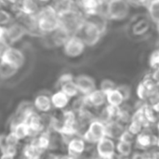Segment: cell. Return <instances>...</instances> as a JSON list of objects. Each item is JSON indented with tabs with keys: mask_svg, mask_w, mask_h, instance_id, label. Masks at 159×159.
Wrapping results in <instances>:
<instances>
[{
	"mask_svg": "<svg viewBox=\"0 0 159 159\" xmlns=\"http://www.w3.org/2000/svg\"><path fill=\"white\" fill-rule=\"evenodd\" d=\"M36 29L43 34H51L60 27L59 13L53 6L47 5L35 15Z\"/></svg>",
	"mask_w": 159,
	"mask_h": 159,
	"instance_id": "obj_1",
	"label": "cell"
},
{
	"mask_svg": "<svg viewBox=\"0 0 159 159\" xmlns=\"http://www.w3.org/2000/svg\"><path fill=\"white\" fill-rule=\"evenodd\" d=\"M59 20L60 27L66 31L69 34H76L82 26V24L84 23L80 16L71 9L59 13Z\"/></svg>",
	"mask_w": 159,
	"mask_h": 159,
	"instance_id": "obj_2",
	"label": "cell"
},
{
	"mask_svg": "<svg viewBox=\"0 0 159 159\" xmlns=\"http://www.w3.org/2000/svg\"><path fill=\"white\" fill-rule=\"evenodd\" d=\"M28 32V29L21 22L10 23L5 27L4 34L1 40L7 46H9L10 44L20 41Z\"/></svg>",
	"mask_w": 159,
	"mask_h": 159,
	"instance_id": "obj_3",
	"label": "cell"
},
{
	"mask_svg": "<svg viewBox=\"0 0 159 159\" xmlns=\"http://www.w3.org/2000/svg\"><path fill=\"white\" fill-rule=\"evenodd\" d=\"M86 45L92 46L96 44L101 37V29L99 25L92 21L84 22L76 33Z\"/></svg>",
	"mask_w": 159,
	"mask_h": 159,
	"instance_id": "obj_4",
	"label": "cell"
},
{
	"mask_svg": "<svg viewBox=\"0 0 159 159\" xmlns=\"http://www.w3.org/2000/svg\"><path fill=\"white\" fill-rule=\"evenodd\" d=\"M107 12L111 19L123 20L129 12V6L126 0H110L107 7Z\"/></svg>",
	"mask_w": 159,
	"mask_h": 159,
	"instance_id": "obj_5",
	"label": "cell"
},
{
	"mask_svg": "<svg viewBox=\"0 0 159 159\" xmlns=\"http://www.w3.org/2000/svg\"><path fill=\"white\" fill-rule=\"evenodd\" d=\"M85 43L78 35H73L69 37L63 44V50L66 56L75 58L80 56L85 50Z\"/></svg>",
	"mask_w": 159,
	"mask_h": 159,
	"instance_id": "obj_6",
	"label": "cell"
},
{
	"mask_svg": "<svg viewBox=\"0 0 159 159\" xmlns=\"http://www.w3.org/2000/svg\"><path fill=\"white\" fill-rule=\"evenodd\" d=\"M0 61L15 65L20 68L24 62V54L19 48L7 46L3 51L0 57Z\"/></svg>",
	"mask_w": 159,
	"mask_h": 159,
	"instance_id": "obj_7",
	"label": "cell"
},
{
	"mask_svg": "<svg viewBox=\"0 0 159 159\" xmlns=\"http://www.w3.org/2000/svg\"><path fill=\"white\" fill-rule=\"evenodd\" d=\"M106 136V127L100 121H94L89 125L88 131L85 134V140L89 143H98Z\"/></svg>",
	"mask_w": 159,
	"mask_h": 159,
	"instance_id": "obj_8",
	"label": "cell"
},
{
	"mask_svg": "<svg viewBox=\"0 0 159 159\" xmlns=\"http://www.w3.org/2000/svg\"><path fill=\"white\" fill-rule=\"evenodd\" d=\"M116 146L114 142L109 138H102L98 142L97 151L101 157L102 158H112L114 157Z\"/></svg>",
	"mask_w": 159,
	"mask_h": 159,
	"instance_id": "obj_9",
	"label": "cell"
},
{
	"mask_svg": "<svg viewBox=\"0 0 159 159\" xmlns=\"http://www.w3.org/2000/svg\"><path fill=\"white\" fill-rule=\"evenodd\" d=\"M51 98L47 94H38L34 101V108L39 113H48L52 109Z\"/></svg>",
	"mask_w": 159,
	"mask_h": 159,
	"instance_id": "obj_10",
	"label": "cell"
},
{
	"mask_svg": "<svg viewBox=\"0 0 159 159\" xmlns=\"http://www.w3.org/2000/svg\"><path fill=\"white\" fill-rule=\"evenodd\" d=\"M75 82L78 88L79 92H82L83 94L89 95L93 90H95V82L91 77L88 75H79Z\"/></svg>",
	"mask_w": 159,
	"mask_h": 159,
	"instance_id": "obj_11",
	"label": "cell"
},
{
	"mask_svg": "<svg viewBox=\"0 0 159 159\" xmlns=\"http://www.w3.org/2000/svg\"><path fill=\"white\" fill-rule=\"evenodd\" d=\"M11 131H13L15 133V135L19 138L20 141H22L26 138L30 137V127L28 125V123L24 120L21 121H18V122H13L12 126H11Z\"/></svg>",
	"mask_w": 159,
	"mask_h": 159,
	"instance_id": "obj_12",
	"label": "cell"
},
{
	"mask_svg": "<svg viewBox=\"0 0 159 159\" xmlns=\"http://www.w3.org/2000/svg\"><path fill=\"white\" fill-rule=\"evenodd\" d=\"M40 10L39 2L37 0H20V11L24 15L35 16Z\"/></svg>",
	"mask_w": 159,
	"mask_h": 159,
	"instance_id": "obj_13",
	"label": "cell"
},
{
	"mask_svg": "<svg viewBox=\"0 0 159 159\" xmlns=\"http://www.w3.org/2000/svg\"><path fill=\"white\" fill-rule=\"evenodd\" d=\"M51 102L52 106L56 109H63L67 106L69 102V97L61 90H59L55 93H53L51 96Z\"/></svg>",
	"mask_w": 159,
	"mask_h": 159,
	"instance_id": "obj_14",
	"label": "cell"
},
{
	"mask_svg": "<svg viewBox=\"0 0 159 159\" xmlns=\"http://www.w3.org/2000/svg\"><path fill=\"white\" fill-rule=\"evenodd\" d=\"M22 152L24 157L27 158H39L44 151L40 149V147L36 144V143L34 140H32L30 143H27L23 147Z\"/></svg>",
	"mask_w": 159,
	"mask_h": 159,
	"instance_id": "obj_15",
	"label": "cell"
},
{
	"mask_svg": "<svg viewBox=\"0 0 159 159\" xmlns=\"http://www.w3.org/2000/svg\"><path fill=\"white\" fill-rule=\"evenodd\" d=\"M106 93L101 90H93L88 95V102L92 106H101L106 101Z\"/></svg>",
	"mask_w": 159,
	"mask_h": 159,
	"instance_id": "obj_16",
	"label": "cell"
},
{
	"mask_svg": "<svg viewBox=\"0 0 159 159\" xmlns=\"http://www.w3.org/2000/svg\"><path fill=\"white\" fill-rule=\"evenodd\" d=\"M106 99H107V102H109V104L114 107H118L125 100L123 94L121 93V91L118 89H114L108 91L106 93Z\"/></svg>",
	"mask_w": 159,
	"mask_h": 159,
	"instance_id": "obj_17",
	"label": "cell"
},
{
	"mask_svg": "<svg viewBox=\"0 0 159 159\" xmlns=\"http://www.w3.org/2000/svg\"><path fill=\"white\" fill-rule=\"evenodd\" d=\"M84 150H85V143L81 139L78 138L72 139L68 143V152L73 156H77L82 154Z\"/></svg>",
	"mask_w": 159,
	"mask_h": 159,
	"instance_id": "obj_18",
	"label": "cell"
},
{
	"mask_svg": "<svg viewBox=\"0 0 159 159\" xmlns=\"http://www.w3.org/2000/svg\"><path fill=\"white\" fill-rule=\"evenodd\" d=\"M18 70H19V67L0 61V77L1 78L6 79V78L12 77L14 75H16Z\"/></svg>",
	"mask_w": 159,
	"mask_h": 159,
	"instance_id": "obj_19",
	"label": "cell"
},
{
	"mask_svg": "<svg viewBox=\"0 0 159 159\" xmlns=\"http://www.w3.org/2000/svg\"><path fill=\"white\" fill-rule=\"evenodd\" d=\"M61 90L63 91L69 98H72V97L76 96L77 93L79 92L78 88H77L75 82H74L73 80L61 84Z\"/></svg>",
	"mask_w": 159,
	"mask_h": 159,
	"instance_id": "obj_20",
	"label": "cell"
},
{
	"mask_svg": "<svg viewBox=\"0 0 159 159\" xmlns=\"http://www.w3.org/2000/svg\"><path fill=\"white\" fill-rule=\"evenodd\" d=\"M149 12L154 21L159 22V0H153L149 5Z\"/></svg>",
	"mask_w": 159,
	"mask_h": 159,
	"instance_id": "obj_21",
	"label": "cell"
},
{
	"mask_svg": "<svg viewBox=\"0 0 159 159\" xmlns=\"http://www.w3.org/2000/svg\"><path fill=\"white\" fill-rule=\"evenodd\" d=\"M11 13L4 8H0V26H7L12 21Z\"/></svg>",
	"mask_w": 159,
	"mask_h": 159,
	"instance_id": "obj_22",
	"label": "cell"
},
{
	"mask_svg": "<svg viewBox=\"0 0 159 159\" xmlns=\"http://www.w3.org/2000/svg\"><path fill=\"white\" fill-rule=\"evenodd\" d=\"M117 150L118 152L123 155V156H128L130 154L131 152V145L130 143L129 142H125V141H121L118 145H117Z\"/></svg>",
	"mask_w": 159,
	"mask_h": 159,
	"instance_id": "obj_23",
	"label": "cell"
},
{
	"mask_svg": "<svg viewBox=\"0 0 159 159\" xmlns=\"http://www.w3.org/2000/svg\"><path fill=\"white\" fill-rule=\"evenodd\" d=\"M19 138L15 135L13 131L10 130L8 134H7V146H12V147H17L18 144L20 143Z\"/></svg>",
	"mask_w": 159,
	"mask_h": 159,
	"instance_id": "obj_24",
	"label": "cell"
},
{
	"mask_svg": "<svg viewBox=\"0 0 159 159\" xmlns=\"http://www.w3.org/2000/svg\"><path fill=\"white\" fill-rule=\"evenodd\" d=\"M115 89V83L112 82V81L109 80V79H106V80H104V81L102 83L101 89H102V91H104L105 93H107L108 91H110V90H112V89Z\"/></svg>",
	"mask_w": 159,
	"mask_h": 159,
	"instance_id": "obj_25",
	"label": "cell"
},
{
	"mask_svg": "<svg viewBox=\"0 0 159 159\" xmlns=\"http://www.w3.org/2000/svg\"><path fill=\"white\" fill-rule=\"evenodd\" d=\"M7 135H0V152L7 148Z\"/></svg>",
	"mask_w": 159,
	"mask_h": 159,
	"instance_id": "obj_26",
	"label": "cell"
},
{
	"mask_svg": "<svg viewBox=\"0 0 159 159\" xmlns=\"http://www.w3.org/2000/svg\"><path fill=\"white\" fill-rule=\"evenodd\" d=\"M72 80H73V77H72L71 75H61V76L60 77L59 82H60V84L61 85V84H63V83H66V82H69V81H72Z\"/></svg>",
	"mask_w": 159,
	"mask_h": 159,
	"instance_id": "obj_27",
	"label": "cell"
},
{
	"mask_svg": "<svg viewBox=\"0 0 159 159\" xmlns=\"http://www.w3.org/2000/svg\"><path fill=\"white\" fill-rule=\"evenodd\" d=\"M118 89L121 91V93L123 94V96H124V98H125V99H127V98L129 97V89L127 86L120 87Z\"/></svg>",
	"mask_w": 159,
	"mask_h": 159,
	"instance_id": "obj_28",
	"label": "cell"
},
{
	"mask_svg": "<svg viewBox=\"0 0 159 159\" xmlns=\"http://www.w3.org/2000/svg\"><path fill=\"white\" fill-rule=\"evenodd\" d=\"M7 46L2 41V40H0V57H1V55H2V53H3V51L5 50V48H7Z\"/></svg>",
	"mask_w": 159,
	"mask_h": 159,
	"instance_id": "obj_29",
	"label": "cell"
},
{
	"mask_svg": "<svg viewBox=\"0 0 159 159\" xmlns=\"http://www.w3.org/2000/svg\"><path fill=\"white\" fill-rule=\"evenodd\" d=\"M5 27H6V26H0V40H1V38H2V36H3V34H4Z\"/></svg>",
	"mask_w": 159,
	"mask_h": 159,
	"instance_id": "obj_30",
	"label": "cell"
},
{
	"mask_svg": "<svg viewBox=\"0 0 159 159\" xmlns=\"http://www.w3.org/2000/svg\"><path fill=\"white\" fill-rule=\"evenodd\" d=\"M155 78L157 79V80H159V70H157V72H156V74H155Z\"/></svg>",
	"mask_w": 159,
	"mask_h": 159,
	"instance_id": "obj_31",
	"label": "cell"
},
{
	"mask_svg": "<svg viewBox=\"0 0 159 159\" xmlns=\"http://www.w3.org/2000/svg\"><path fill=\"white\" fill-rule=\"evenodd\" d=\"M39 3L41 2V3H48V2H50L51 0H37Z\"/></svg>",
	"mask_w": 159,
	"mask_h": 159,
	"instance_id": "obj_32",
	"label": "cell"
},
{
	"mask_svg": "<svg viewBox=\"0 0 159 159\" xmlns=\"http://www.w3.org/2000/svg\"><path fill=\"white\" fill-rule=\"evenodd\" d=\"M139 1H140L141 3H146V2L149 1V0H139Z\"/></svg>",
	"mask_w": 159,
	"mask_h": 159,
	"instance_id": "obj_33",
	"label": "cell"
},
{
	"mask_svg": "<svg viewBox=\"0 0 159 159\" xmlns=\"http://www.w3.org/2000/svg\"><path fill=\"white\" fill-rule=\"evenodd\" d=\"M158 31H159V22H158Z\"/></svg>",
	"mask_w": 159,
	"mask_h": 159,
	"instance_id": "obj_34",
	"label": "cell"
},
{
	"mask_svg": "<svg viewBox=\"0 0 159 159\" xmlns=\"http://www.w3.org/2000/svg\"><path fill=\"white\" fill-rule=\"evenodd\" d=\"M158 143H159V142H158Z\"/></svg>",
	"mask_w": 159,
	"mask_h": 159,
	"instance_id": "obj_35",
	"label": "cell"
}]
</instances>
